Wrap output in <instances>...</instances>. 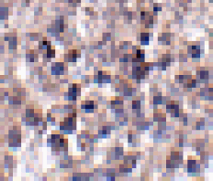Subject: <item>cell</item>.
I'll return each instance as SVG.
<instances>
[{"mask_svg":"<svg viewBox=\"0 0 213 181\" xmlns=\"http://www.w3.org/2000/svg\"><path fill=\"white\" fill-rule=\"evenodd\" d=\"M83 108H87V111L89 109H93L94 108V102H86V105H83Z\"/></svg>","mask_w":213,"mask_h":181,"instance_id":"8992f818","label":"cell"},{"mask_svg":"<svg viewBox=\"0 0 213 181\" xmlns=\"http://www.w3.org/2000/svg\"><path fill=\"white\" fill-rule=\"evenodd\" d=\"M140 105H141V102H139V101H134V102H132L133 108H139V107H140Z\"/></svg>","mask_w":213,"mask_h":181,"instance_id":"ba28073f","label":"cell"},{"mask_svg":"<svg viewBox=\"0 0 213 181\" xmlns=\"http://www.w3.org/2000/svg\"><path fill=\"white\" fill-rule=\"evenodd\" d=\"M195 167H196V162H195V160H189L188 161V170L189 171H191V170H194L195 169Z\"/></svg>","mask_w":213,"mask_h":181,"instance_id":"5b68a950","label":"cell"},{"mask_svg":"<svg viewBox=\"0 0 213 181\" xmlns=\"http://www.w3.org/2000/svg\"><path fill=\"white\" fill-rule=\"evenodd\" d=\"M47 54L49 57H54V54H55V50L53 49H51V47L48 46V51H47Z\"/></svg>","mask_w":213,"mask_h":181,"instance_id":"52a82bcc","label":"cell"},{"mask_svg":"<svg viewBox=\"0 0 213 181\" xmlns=\"http://www.w3.org/2000/svg\"><path fill=\"white\" fill-rule=\"evenodd\" d=\"M143 59H144V53L142 50H139L137 51V54H136V58L133 59V61H143Z\"/></svg>","mask_w":213,"mask_h":181,"instance_id":"3957f363","label":"cell"},{"mask_svg":"<svg viewBox=\"0 0 213 181\" xmlns=\"http://www.w3.org/2000/svg\"><path fill=\"white\" fill-rule=\"evenodd\" d=\"M188 52L193 55V57H198L199 55V48L198 46H189Z\"/></svg>","mask_w":213,"mask_h":181,"instance_id":"7a4b0ae2","label":"cell"},{"mask_svg":"<svg viewBox=\"0 0 213 181\" xmlns=\"http://www.w3.org/2000/svg\"><path fill=\"white\" fill-rule=\"evenodd\" d=\"M200 76H201L202 79L208 78V71H201V72H200Z\"/></svg>","mask_w":213,"mask_h":181,"instance_id":"30bf717a","label":"cell"},{"mask_svg":"<svg viewBox=\"0 0 213 181\" xmlns=\"http://www.w3.org/2000/svg\"><path fill=\"white\" fill-rule=\"evenodd\" d=\"M195 84H196V81L193 80V81H190L188 85L189 87H192V86H195Z\"/></svg>","mask_w":213,"mask_h":181,"instance_id":"8fae6325","label":"cell"},{"mask_svg":"<svg viewBox=\"0 0 213 181\" xmlns=\"http://www.w3.org/2000/svg\"><path fill=\"white\" fill-rule=\"evenodd\" d=\"M160 97H156V98H154V102H156V103H159V102H161V101H160Z\"/></svg>","mask_w":213,"mask_h":181,"instance_id":"7c38bea8","label":"cell"},{"mask_svg":"<svg viewBox=\"0 0 213 181\" xmlns=\"http://www.w3.org/2000/svg\"><path fill=\"white\" fill-rule=\"evenodd\" d=\"M141 40L142 41V44H147L148 41H149V35L147 33H142L141 35Z\"/></svg>","mask_w":213,"mask_h":181,"instance_id":"277c9868","label":"cell"},{"mask_svg":"<svg viewBox=\"0 0 213 181\" xmlns=\"http://www.w3.org/2000/svg\"><path fill=\"white\" fill-rule=\"evenodd\" d=\"M167 110L171 112H173L174 115H178V105L177 104H175V102H172L170 104L167 105Z\"/></svg>","mask_w":213,"mask_h":181,"instance_id":"6da1fadb","label":"cell"},{"mask_svg":"<svg viewBox=\"0 0 213 181\" xmlns=\"http://www.w3.org/2000/svg\"><path fill=\"white\" fill-rule=\"evenodd\" d=\"M153 9H154V11H158V10H161V9H162V6H161L160 4H154Z\"/></svg>","mask_w":213,"mask_h":181,"instance_id":"9c48e42d","label":"cell"}]
</instances>
